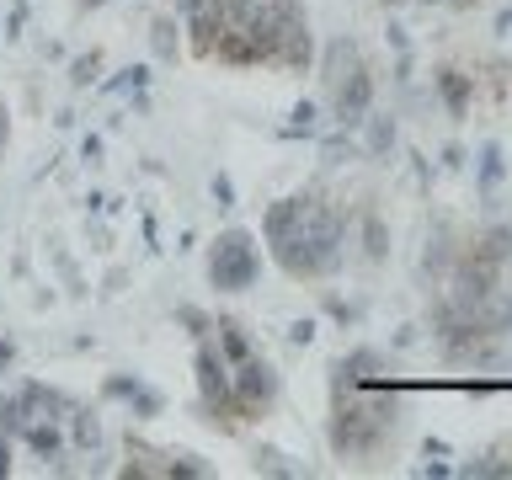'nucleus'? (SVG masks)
Listing matches in <instances>:
<instances>
[{
  "label": "nucleus",
  "mask_w": 512,
  "mask_h": 480,
  "mask_svg": "<svg viewBox=\"0 0 512 480\" xmlns=\"http://www.w3.org/2000/svg\"><path fill=\"white\" fill-rule=\"evenodd\" d=\"M262 240L294 283H320V278H336L347 262V246H352V214L331 192H294V198H278L262 214Z\"/></svg>",
  "instance_id": "obj_1"
},
{
  "label": "nucleus",
  "mask_w": 512,
  "mask_h": 480,
  "mask_svg": "<svg viewBox=\"0 0 512 480\" xmlns=\"http://www.w3.org/2000/svg\"><path fill=\"white\" fill-rule=\"evenodd\" d=\"M80 6H86V11H91V6H102V0H80Z\"/></svg>",
  "instance_id": "obj_19"
},
{
  "label": "nucleus",
  "mask_w": 512,
  "mask_h": 480,
  "mask_svg": "<svg viewBox=\"0 0 512 480\" xmlns=\"http://www.w3.org/2000/svg\"><path fill=\"white\" fill-rule=\"evenodd\" d=\"M475 6H486V0H448V11H475Z\"/></svg>",
  "instance_id": "obj_16"
},
{
  "label": "nucleus",
  "mask_w": 512,
  "mask_h": 480,
  "mask_svg": "<svg viewBox=\"0 0 512 480\" xmlns=\"http://www.w3.org/2000/svg\"><path fill=\"white\" fill-rule=\"evenodd\" d=\"M11 368V342H0V374Z\"/></svg>",
  "instance_id": "obj_17"
},
{
  "label": "nucleus",
  "mask_w": 512,
  "mask_h": 480,
  "mask_svg": "<svg viewBox=\"0 0 512 480\" xmlns=\"http://www.w3.org/2000/svg\"><path fill=\"white\" fill-rule=\"evenodd\" d=\"M459 475H470V480H512V459H502V454H480V459H464Z\"/></svg>",
  "instance_id": "obj_9"
},
{
  "label": "nucleus",
  "mask_w": 512,
  "mask_h": 480,
  "mask_svg": "<svg viewBox=\"0 0 512 480\" xmlns=\"http://www.w3.org/2000/svg\"><path fill=\"white\" fill-rule=\"evenodd\" d=\"M262 278V246L246 230H224L214 246H208V283L219 294H246V288Z\"/></svg>",
  "instance_id": "obj_4"
},
{
  "label": "nucleus",
  "mask_w": 512,
  "mask_h": 480,
  "mask_svg": "<svg viewBox=\"0 0 512 480\" xmlns=\"http://www.w3.org/2000/svg\"><path fill=\"white\" fill-rule=\"evenodd\" d=\"M171 6H176V16H182V11H192V6H203V0H171Z\"/></svg>",
  "instance_id": "obj_18"
},
{
  "label": "nucleus",
  "mask_w": 512,
  "mask_h": 480,
  "mask_svg": "<svg viewBox=\"0 0 512 480\" xmlns=\"http://www.w3.org/2000/svg\"><path fill=\"white\" fill-rule=\"evenodd\" d=\"M214 198L230 208V198H235V187H230V176H214Z\"/></svg>",
  "instance_id": "obj_13"
},
{
  "label": "nucleus",
  "mask_w": 512,
  "mask_h": 480,
  "mask_svg": "<svg viewBox=\"0 0 512 480\" xmlns=\"http://www.w3.org/2000/svg\"><path fill=\"white\" fill-rule=\"evenodd\" d=\"M214 347H219L230 363H240V358H251V352H256V342L246 336V326H240V320H219V326H214Z\"/></svg>",
  "instance_id": "obj_8"
},
{
  "label": "nucleus",
  "mask_w": 512,
  "mask_h": 480,
  "mask_svg": "<svg viewBox=\"0 0 512 480\" xmlns=\"http://www.w3.org/2000/svg\"><path fill=\"white\" fill-rule=\"evenodd\" d=\"M6 139H11V118H6V102H0V150H6Z\"/></svg>",
  "instance_id": "obj_15"
},
{
  "label": "nucleus",
  "mask_w": 512,
  "mask_h": 480,
  "mask_svg": "<svg viewBox=\"0 0 512 480\" xmlns=\"http://www.w3.org/2000/svg\"><path fill=\"white\" fill-rule=\"evenodd\" d=\"M278 395H283V379L262 352H251V358L235 363V400H240V416H246V422H262V416L278 406Z\"/></svg>",
  "instance_id": "obj_5"
},
{
  "label": "nucleus",
  "mask_w": 512,
  "mask_h": 480,
  "mask_svg": "<svg viewBox=\"0 0 512 480\" xmlns=\"http://www.w3.org/2000/svg\"><path fill=\"white\" fill-rule=\"evenodd\" d=\"M432 86H438V96H443V107H448V118H464L470 112V75L459 70V64H443L438 75H432Z\"/></svg>",
  "instance_id": "obj_7"
},
{
  "label": "nucleus",
  "mask_w": 512,
  "mask_h": 480,
  "mask_svg": "<svg viewBox=\"0 0 512 480\" xmlns=\"http://www.w3.org/2000/svg\"><path fill=\"white\" fill-rule=\"evenodd\" d=\"M176 27L171 16H155V27H150V43H155V59H176V48H182V38H176Z\"/></svg>",
  "instance_id": "obj_12"
},
{
  "label": "nucleus",
  "mask_w": 512,
  "mask_h": 480,
  "mask_svg": "<svg viewBox=\"0 0 512 480\" xmlns=\"http://www.w3.org/2000/svg\"><path fill=\"white\" fill-rule=\"evenodd\" d=\"M400 422H406V400L390 379H352L342 368H331V416H326V443L336 459L368 464L395 443Z\"/></svg>",
  "instance_id": "obj_2"
},
{
  "label": "nucleus",
  "mask_w": 512,
  "mask_h": 480,
  "mask_svg": "<svg viewBox=\"0 0 512 480\" xmlns=\"http://www.w3.org/2000/svg\"><path fill=\"white\" fill-rule=\"evenodd\" d=\"M459 256V235L448 230V224H432V235H422V256H416V272H422L427 288H443L448 267H454Z\"/></svg>",
  "instance_id": "obj_6"
},
{
  "label": "nucleus",
  "mask_w": 512,
  "mask_h": 480,
  "mask_svg": "<svg viewBox=\"0 0 512 480\" xmlns=\"http://www.w3.org/2000/svg\"><path fill=\"white\" fill-rule=\"evenodd\" d=\"M315 70H320V91H326V102H331V118L342 128H358L368 112H374L379 80H374V64L363 59V48L352 38H331L320 48Z\"/></svg>",
  "instance_id": "obj_3"
},
{
  "label": "nucleus",
  "mask_w": 512,
  "mask_h": 480,
  "mask_svg": "<svg viewBox=\"0 0 512 480\" xmlns=\"http://www.w3.org/2000/svg\"><path fill=\"white\" fill-rule=\"evenodd\" d=\"M368 155H390L395 150V118L390 112H368Z\"/></svg>",
  "instance_id": "obj_10"
},
{
  "label": "nucleus",
  "mask_w": 512,
  "mask_h": 480,
  "mask_svg": "<svg viewBox=\"0 0 512 480\" xmlns=\"http://www.w3.org/2000/svg\"><path fill=\"white\" fill-rule=\"evenodd\" d=\"M0 475H11V443H6V432H0Z\"/></svg>",
  "instance_id": "obj_14"
},
{
  "label": "nucleus",
  "mask_w": 512,
  "mask_h": 480,
  "mask_svg": "<svg viewBox=\"0 0 512 480\" xmlns=\"http://www.w3.org/2000/svg\"><path fill=\"white\" fill-rule=\"evenodd\" d=\"M358 246H363L368 262H384V256H390V230L379 224V214H363V240Z\"/></svg>",
  "instance_id": "obj_11"
}]
</instances>
